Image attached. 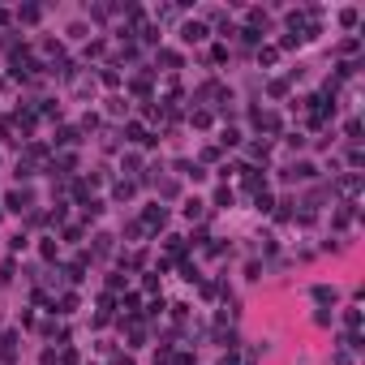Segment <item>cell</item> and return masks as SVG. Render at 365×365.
Listing matches in <instances>:
<instances>
[{"mask_svg": "<svg viewBox=\"0 0 365 365\" xmlns=\"http://www.w3.org/2000/svg\"><path fill=\"white\" fill-rule=\"evenodd\" d=\"M202 34H206V26H198V21H189V26H185V39H189V43L202 39Z\"/></svg>", "mask_w": 365, "mask_h": 365, "instance_id": "cell-1", "label": "cell"}]
</instances>
